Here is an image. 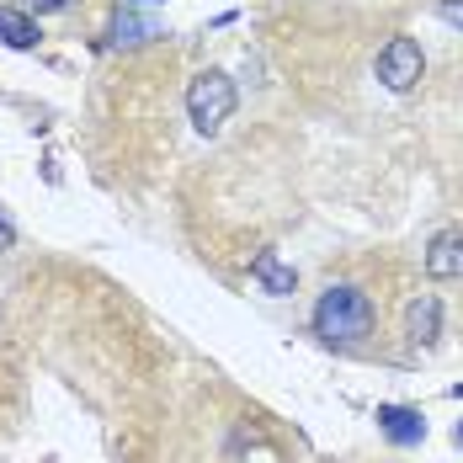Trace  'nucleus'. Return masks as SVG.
Masks as SVG:
<instances>
[{"instance_id":"obj_3","label":"nucleus","mask_w":463,"mask_h":463,"mask_svg":"<svg viewBox=\"0 0 463 463\" xmlns=\"http://www.w3.org/2000/svg\"><path fill=\"white\" fill-rule=\"evenodd\" d=\"M420 70H426V59H420V43L416 38H389V43L378 48V64H373V75L389 86V91H416V80H420Z\"/></svg>"},{"instance_id":"obj_1","label":"nucleus","mask_w":463,"mask_h":463,"mask_svg":"<svg viewBox=\"0 0 463 463\" xmlns=\"http://www.w3.org/2000/svg\"><path fill=\"white\" fill-rule=\"evenodd\" d=\"M373 325H378V309H373V298L357 282L325 288L320 304H315V335L325 346H357V341L373 335Z\"/></svg>"},{"instance_id":"obj_2","label":"nucleus","mask_w":463,"mask_h":463,"mask_svg":"<svg viewBox=\"0 0 463 463\" xmlns=\"http://www.w3.org/2000/svg\"><path fill=\"white\" fill-rule=\"evenodd\" d=\"M234 80L224 70H203V75H192V86H186V118H192V128L203 134V139H213L224 123L234 118Z\"/></svg>"},{"instance_id":"obj_9","label":"nucleus","mask_w":463,"mask_h":463,"mask_svg":"<svg viewBox=\"0 0 463 463\" xmlns=\"http://www.w3.org/2000/svg\"><path fill=\"white\" fill-rule=\"evenodd\" d=\"M112 38H118V43H144V38H155V27H149V22H139V16H118V27H112Z\"/></svg>"},{"instance_id":"obj_6","label":"nucleus","mask_w":463,"mask_h":463,"mask_svg":"<svg viewBox=\"0 0 463 463\" xmlns=\"http://www.w3.org/2000/svg\"><path fill=\"white\" fill-rule=\"evenodd\" d=\"M442 335V304H437V293H420L405 304V341L411 346H431Z\"/></svg>"},{"instance_id":"obj_5","label":"nucleus","mask_w":463,"mask_h":463,"mask_svg":"<svg viewBox=\"0 0 463 463\" xmlns=\"http://www.w3.org/2000/svg\"><path fill=\"white\" fill-rule=\"evenodd\" d=\"M378 431L394 448H416V442H426V416L411 405H378Z\"/></svg>"},{"instance_id":"obj_14","label":"nucleus","mask_w":463,"mask_h":463,"mask_svg":"<svg viewBox=\"0 0 463 463\" xmlns=\"http://www.w3.org/2000/svg\"><path fill=\"white\" fill-rule=\"evenodd\" d=\"M458 448H463V420H458Z\"/></svg>"},{"instance_id":"obj_13","label":"nucleus","mask_w":463,"mask_h":463,"mask_svg":"<svg viewBox=\"0 0 463 463\" xmlns=\"http://www.w3.org/2000/svg\"><path fill=\"white\" fill-rule=\"evenodd\" d=\"M448 394H453V400H463V383H453V389H448Z\"/></svg>"},{"instance_id":"obj_7","label":"nucleus","mask_w":463,"mask_h":463,"mask_svg":"<svg viewBox=\"0 0 463 463\" xmlns=\"http://www.w3.org/2000/svg\"><path fill=\"white\" fill-rule=\"evenodd\" d=\"M250 278L261 282V293H272V298H288V293L298 288V272L282 261L278 250H256V256H250Z\"/></svg>"},{"instance_id":"obj_10","label":"nucleus","mask_w":463,"mask_h":463,"mask_svg":"<svg viewBox=\"0 0 463 463\" xmlns=\"http://www.w3.org/2000/svg\"><path fill=\"white\" fill-rule=\"evenodd\" d=\"M437 16H442L448 27H463V0H437Z\"/></svg>"},{"instance_id":"obj_4","label":"nucleus","mask_w":463,"mask_h":463,"mask_svg":"<svg viewBox=\"0 0 463 463\" xmlns=\"http://www.w3.org/2000/svg\"><path fill=\"white\" fill-rule=\"evenodd\" d=\"M426 278L431 282H453L463 278V230H437L426 245Z\"/></svg>"},{"instance_id":"obj_11","label":"nucleus","mask_w":463,"mask_h":463,"mask_svg":"<svg viewBox=\"0 0 463 463\" xmlns=\"http://www.w3.org/2000/svg\"><path fill=\"white\" fill-rule=\"evenodd\" d=\"M27 11H38V16H48V11H70L75 0H22Z\"/></svg>"},{"instance_id":"obj_12","label":"nucleus","mask_w":463,"mask_h":463,"mask_svg":"<svg viewBox=\"0 0 463 463\" xmlns=\"http://www.w3.org/2000/svg\"><path fill=\"white\" fill-rule=\"evenodd\" d=\"M11 245H16V230H11V224L0 219V250H11Z\"/></svg>"},{"instance_id":"obj_8","label":"nucleus","mask_w":463,"mask_h":463,"mask_svg":"<svg viewBox=\"0 0 463 463\" xmlns=\"http://www.w3.org/2000/svg\"><path fill=\"white\" fill-rule=\"evenodd\" d=\"M38 22L27 16V11H11V5H0V43L5 48H38Z\"/></svg>"}]
</instances>
